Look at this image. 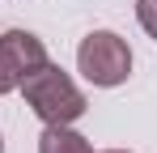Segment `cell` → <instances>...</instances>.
<instances>
[{"mask_svg": "<svg viewBox=\"0 0 157 153\" xmlns=\"http://www.w3.org/2000/svg\"><path fill=\"white\" fill-rule=\"evenodd\" d=\"M17 89H21L26 106L43 124H77L85 115V94L77 89V81L64 73L59 64H51V60L43 68H34Z\"/></svg>", "mask_w": 157, "mask_h": 153, "instance_id": "1", "label": "cell"}, {"mask_svg": "<svg viewBox=\"0 0 157 153\" xmlns=\"http://www.w3.org/2000/svg\"><path fill=\"white\" fill-rule=\"evenodd\" d=\"M77 68L81 76L89 81V85H123L132 73V51L128 43L119 38V34H110V30H94V34H85L77 47Z\"/></svg>", "mask_w": 157, "mask_h": 153, "instance_id": "2", "label": "cell"}, {"mask_svg": "<svg viewBox=\"0 0 157 153\" xmlns=\"http://www.w3.org/2000/svg\"><path fill=\"white\" fill-rule=\"evenodd\" d=\"M0 64L21 85L34 68L47 64V47H43V38L30 34V30H4V34H0Z\"/></svg>", "mask_w": 157, "mask_h": 153, "instance_id": "3", "label": "cell"}, {"mask_svg": "<svg viewBox=\"0 0 157 153\" xmlns=\"http://www.w3.org/2000/svg\"><path fill=\"white\" fill-rule=\"evenodd\" d=\"M38 153H94V145L72 132V124H47L38 136Z\"/></svg>", "mask_w": 157, "mask_h": 153, "instance_id": "4", "label": "cell"}, {"mask_svg": "<svg viewBox=\"0 0 157 153\" xmlns=\"http://www.w3.org/2000/svg\"><path fill=\"white\" fill-rule=\"evenodd\" d=\"M136 22L144 26L149 38H157V0H136Z\"/></svg>", "mask_w": 157, "mask_h": 153, "instance_id": "5", "label": "cell"}, {"mask_svg": "<svg viewBox=\"0 0 157 153\" xmlns=\"http://www.w3.org/2000/svg\"><path fill=\"white\" fill-rule=\"evenodd\" d=\"M9 89H17V81H13V76H9V68L0 64V94H9Z\"/></svg>", "mask_w": 157, "mask_h": 153, "instance_id": "6", "label": "cell"}, {"mask_svg": "<svg viewBox=\"0 0 157 153\" xmlns=\"http://www.w3.org/2000/svg\"><path fill=\"white\" fill-rule=\"evenodd\" d=\"M106 153H128V149H106Z\"/></svg>", "mask_w": 157, "mask_h": 153, "instance_id": "7", "label": "cell"}, {"mask_svg": "<svg viewBox=\"0 0 157 153\" xmlns=\"http://www.w3.org/2000/svg\"><path fill=\"white\" fill-rule=\"evenodd\" d=\"M0 153H4V145H0Z\"/></svg>", "mask_w": 157, "mask_h": 153, "instance_id": "8", "label": "cell"}]
</instances>
